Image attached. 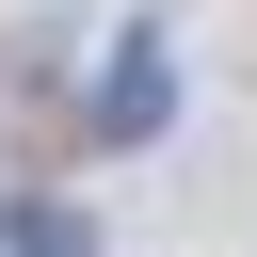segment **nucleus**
I'll return each mask as SVG.
<instances>
[{"mask_svg":"<svg viewBox=\"0 0 257 257\" xmlns=\"http://www.w3.org/2000/svg\"><path fill=\"white\" fill-rule=\"evenodd\" d=\"M0 257H96V209L80 193H0Z\"/></svg>","mask_w":257,"mask_h":257,"instance_id":"f03ea898","label":"nucleus"},{"mask_svg":"<svg viewBox=\"0 0 257 257\" xmlns=\"http://www.w3.org/2000/svg\"><path fill=\"white\" fill-rule=\"evenodd\" d=\"M177 128V64L161 32H112V80H96V145H161Z\"/></svg>","mask_w":257,"mask_h":257,"instance_id":"f257e3e1","label":"nucleus"}]
</instances>
